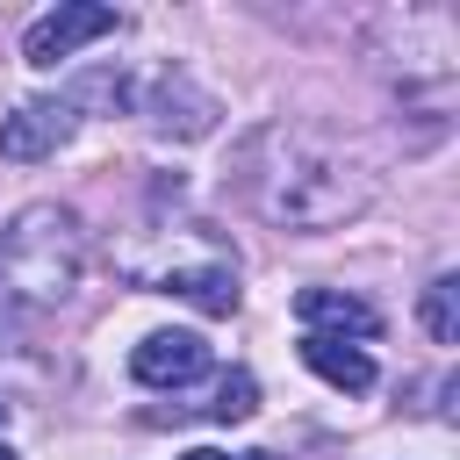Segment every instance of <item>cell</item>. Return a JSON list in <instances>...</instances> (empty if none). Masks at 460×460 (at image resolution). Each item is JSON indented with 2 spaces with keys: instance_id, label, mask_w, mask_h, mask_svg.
<instances>
[{
  "instance_id": "cell-2",
  "label": "cell",
  "mask_w": 460,
  "mask_h": 460,
  "mask_svg": "<svg viewBox=\"0 0 460 460\" xmlns=\"http://www.w3.org/2000/svg\"><path fill=\"white\" fill-rule=\"evenodd\" d=\"M79 259H86L79 216L58 208V201L22 208V216L7 223V237H0V273H7L29 302H65V295L79 288Z\"/></svg>"
},
{
  "instance_id": "cell-10",
  "label": "cell",
  "mask_w": 460,
  "mask_h": 460,
  "mask_svg": "<svg viewBox=\"0 0 460 460\" xmlns=\"http://www.w3.org/2000/svg\"><path fill=\"white\" fill-rule=\"evenodd\" d=\"M424 331H431L438 345H460V280H453V273H438V280L424 288Z\"/></svg>"
},
{
  "instance_id": "cell-3",
  "label": "cell",
  "mask_w": 460,
  "mask_h": 460,
  "mask_svg": "<svg viewBox=\"0 0 460 460\" xmlns=\"http://www.w3.org/2000/svg\"><path fill=\"white\" fill-rule=\"evenodd\" d=\"M93 36H115V7H101V0H65V7H50L43 22H29L22 58H29L36 72H50V65H65L72 50H86Z\"/></svg>"
},
{
  "instance_id": "cell-8",
  "label": "cell",
  "mask_w": 460,
  "mask_h": 460,
  "mask_svg": "<svg viewBox=\"0 0 460 460\" xmlns=\"http://www.w3.org/2000/svg\"><path fill=\"white\" fill-rule=\"evenodd\" d=\"M302 367H309L316 381L345 388V395H367V388H374V359H367L359 345H345V338H302Z\"/></svg>"
},
{
  "instance_id": "cell-1",
  "label": "cell",
  "mask_w": 460,
  "mask_h": 460,
  "mask_svg": "<svg viewBox=\"0 0 460 460\" xmlns=\"http://www.w3.org/2000/svg\"><path fill=\"white\" fill-rule=\"evenodd\" d=\"M244 194L259 201V216L288 223V230H331L345 216H359L367 187L352 180V165L338 151H323L302 129H259L244 151Z\"/></svg>"
},
{
  "instance_id": "cell-12",
  "label": "cell",
  "mask_w": 460,
  "mask_h": 460,
  "mask_svg": "<svg viewBox=\"0 0 460 460\" xmlns=\"http://www.w3.org/2000/svg\"><path fill=\"white\" fill-rule=\"evenodd\" d=\"M180 460H244V453H216V446H194V453H180Z\"/></svg>"
},
{
  "instance_id": "cell-4",
  "label": "cell",
  "mask_w": 460,
  "mask_h": 460,
  "mask_svg": "<svg viewBox=\"0 0 460 460\" xmlns=\"http://www.w3.org/2000/svg\"><path fill=\"white\" fill-rule=\"evenodd\" d=\"M158 295H180V302H194L201 316H230L237 309V266L223 259V252H201V259H165L158 273H144Z\"/></svg>"
},
{
  "instance_id": "cell-7",
  "label": "cell",
  "mask_w": 460,
  "mask_h": 460,
  "mask_svg": "<svg viewBox=\"0 0 460 460\" xmlns=\"http://www.w3.org/2000/svg\"><path fill=\"white\" fill-rule=\"evenodd\" d=\"M295 316L309 323V338H331V331L374 338V331H381V316H374L359 295H345V288H302V295H295Z\"/></svg>"
},
{
  "instance_id": "cell-6",
  "label": "cell",
  "mask_w": 460,
  "mask_h": 460,
  "mask_svg": "<svg viewBox=\"0 0 460 460\" xmlns=\"http://www.w3.org/2000/svg\"><path fill=\"white\" fill-rule=\"evenodd\" d=\"M65 137H72V108H65V101H22V108L0 122V158L36 165V158H50Z\"/></svg>"
},
{
  "instance_id": "cell-14",
  "label": "cell",
  "mask_w": 460,
  "mask_h": 460,
  "mask_svg": "<svg viewBox=\"0 0 460 460\" xmlns=\"http://www.w3.org/2000/svg\"><path fill=\"white\" fill-rule=\"evenodd\" d=\"M0 417H7V402H0Z\"/></svg>"
},
{
  "instance_id": "cell-9",
  "label": "cell",
  "mask_w": 460,
  "mask_h": 460,
  "mask_svg": "<svg viewBox=\"0 0 460 460\" xmlns=\"http://www.w3.org/2000/svg\"><path fill=\"white\" fill-rule=\"evenodd\" d=\"M151 122H158L165 137H208V122H216V101H208V93H187L180 79H165V86L151 93Z\"/></svg>"
},
{
  "instance_id": "cell-5",
  "label": "cell",
  "mask_w": 460,
  "mask_h": 460,
  "mask_svg": "<svg viewBox=\"0 0 460 460\" xmlns=\"http://www.w3.org/2000/svg\"><path fill=\"white\" fill-rule=\"evenodd\" d=\"M129 374H137L144 388H187V381L208 374V345H201L194 331H151V338L129 352Z\"/></svg>"
},
{
  "instance_id": "cell-11",
  "label": "cell",
  "mask_w": 460,
  "mask_h": 460,
  "mask_svg": "<svg viewBox=\"0 0 460 460\" xmlns=\"http://www.w3.org/2000/svg\"><path fill=\"white\" fill-rule=\"evenodd\" d=\"M201 410H208L216 424H237V417H252V410H259V381H252L244 367H230V374L216 381V402H201Z\"/></svg>"
},
{
  "instance_id": "cell-13",
  "label": "cell",
  "mask_w": 460,
  "mask_h": 460,
  "mask_svg": "<svg viewBox=\"0 0 460 460\" xmlns=\"http://www.w3.org/2000/svg\"><path fill=\"white\" fill-rule=\"evenodd\" d=\"M0 460H14V453H7V446H0Z\"/></svg>"
}]
</instances>
